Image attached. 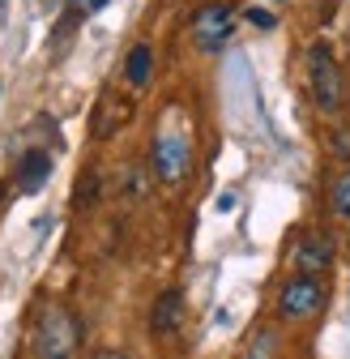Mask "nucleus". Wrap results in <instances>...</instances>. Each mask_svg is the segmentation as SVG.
<instances>
[{
  "label": "nucleus",
  "instance_id": "1",
  "mask_svg": "<svg viewBox=\"0 0 350 359\" xmlns=\"http://www.w3.org/2000/svg\"><path fill=\"white\" fill-rule=\"evenodd\" d=\"M30 346H34V359H73L77 346H81V325L69 308L60 304H48L34 317V334H30Z\"/></svg>",
  "mask_w": 350,
  "mask_h": 359
},
{
  "label": "nucleus",
  "instance_id": "2",
  "mask_svg": "<svg viewBox=\"0 0 350 359\" xmlns=\"http://www.w3.org/2000/svg\"><path fill=\"white\" fill-rule=\"evenodd\" d=\"M150 167L162 184H184L188 171H192V137L184 128L162 124L154 133V146H150Z\"/></svg>",
  "mask_w": 350,
  "mask_h": 359
},
{
  "label": "nucleus",
  "instance_id": "3",
  "mask_svg": "<svg viewBox=\"0 0 350 359\" xmlns=\"http://www.w3.org/2000/svg\"><path fill=\"white\" fill-rule=\"evenodd\" d=\"M308 81H312V99L325 116H337L346 107V77L337 56L329 52V43H312L308 52Z\"/></svg>",
  "mask_w": 350,
  "mask_h": 359
},
{
  "label": "nucleus",
  "instance_id": "4",
  "mask_svg": "<svg viewBox=\"0 0 350 359\" xmlns=\"http://www.w3.org/2000/svg\"><path fill=\"white\" fill-rule=\"evenodd\" d=\"M274 308H278V321H286V325L312 321V317H321V308H325V283L316 274H290L278 287Z\"/></svg>",
  "mask_w": 350,
  "mask_h": 359
},
{
  "label": "nucleus",
  "instance_id": "5",
  "mask_svg": "<svg viewBox=\"0 0 350 359\" xmlns=\"http://www.w3.org/2000/svg\"><path fill=\"white\" fill-rule=\"evenodd\" d=\"M231 34H235V9L227 5V0H209V5L197 9V18H192V43H197V52H205V56L223 52Z\"/></svg>",
  "mask_w": 350,
  "mask_h": 359
},
{
  "label": "nucleus",
  "instance_id": "6",
  "mask_svg": "<svg viewBox=\"0 0 350 359\" xmlns=\"http://www.w3.org/2000/svg\"><path fill=\"white\" fill-rule=\"evenodd\" d=\"M333 257H337V244H333V236H325V231H303V236H295V248H290V265L299 269V274H325V269L333 265Z\"/></svg>",
  "mask_w": 350,
  "mask_h": 359
},
{
  "label": "nucleus",
  "instance_id": "7",
  "mask_svg": "<svg viewBox=\"0 0 350 359\" xmlns=\"http://www.w3.org/2000/svg\"><path fill=\"white\" fill-rule=\"evenodd\" d=\"M18 193H38L43 184H48V180H52V154L48 150H26L22 158H18Z\"/></svg>",
  "mask_w": 350,
  "mask_h": 359
},
{
  "label": "nucleus",
  "instance_id": "8",
  "mask_svg": "<svg viewBox=\"0 0 350 359\" xmlns=\"http://www.w3.org/2000/svg\"><path fill=\"white\" fill-rule=\"evenodd\" d=\"M184 321V291L180 287H171L154 299V312H150V330L154 334H175Z\"/></svg>",
  "mask_w": 350,
  "mask_h": 359
},
{
  "label": "nucleus",
  "instance_id": "9",
  "mask_svg": "<svg viewBox=\"0 0 350 359\" xmlns=\"http://www.w3.org/2000/svg\"><path fill=\"white\" fill-rule=\"evenodd\" d=\"M150 73H154V48L150 43H133V52H128V60H124V77H128V86H150Z\"/></svg>",
  "mask_w": 350,
  "mask_h": 359
},
{
  "label": "nucleus",
  "instance_id": "10",
  "mask_svg": "<svg viewBox=\"0 0 350 359\" xmlns=\"http://www.w3.org/2000/svg\"><path fill=\"white\" fill-rule=\"evenodd\" d=\"M329 210H333V218H350V167L333 175V184H329Z\"/></svg>",
  "mask_w": 350,
  "mask_h": 359
},
{
  "label": "nucleus",
  "instance_id": "11",
  "mask_svg": "<svg viewBox=\"0 0 350 359\" xmlns=\"http://www.w3.org/2000/svg\"><path fill=\"white\" fill-rule=\"evenodd\" d=\"M278 351V330H256L252 346H248V359H274Z\"/></svg>",
  "mask_w": 350,
  "mask_h": 359
},
{
  "label": "nucleus",
  "instance_id": "12",
  "mask_svg": "<svg viewBox=\"0 0 350 359\" xmlns=\"http://www.w3.org/2000/svg\"><path fill=\"white\" fill-rule=\"evenodd\" d=\"M325 150H329L337 163H346V167H350V128H346V124H342V128H333L329 137H325Z\"/></svg>",
  "mask_w": 350,
  "mask_h": 359
},
{
  "label": "nucleus",
  "instance_id": "13",
  "mask_svg": "<svg viewBox=\"0 0 350 359\" xmlns=\"http://www.w3.org/2000/svg\"><path fill=\"white\" fill-rule=\"evenodd\" d=\"M248 22H252L256 30H274V26H278V13H270V9L252 5V9H248Z\"/></svg>",
  "mask_w": 350,
  "mask_h": 359
},
{
  "label": "nucleus",
  "instance_id": "14",
  "mask_svg": "<svg viewBox=\"0 0 350 359\" xmlns=\"http://www.w3.org/2000/svg\"><path fill=\"white\" fill-rule=\"evenodd\" d=\"M107 0H77V18H90V13H103Z\"/></svg>",
  "mask_w": 350,
  "mask_h": 359
},
{
  "label": "nucleus",
  "instance_id": "15",
  "mask_svg": "<svg viewBox=\"0 0 350 359\" xmlns=\"http://www.w3.org/2000/svg\"><path fill=\"white\" fill-rule=\"evenodd\" d=\"M94 359H128V355H124V351H99Z\"/></svg>",
  "mask_w": 350,
  "mask_h": 359
}]
</instances>
